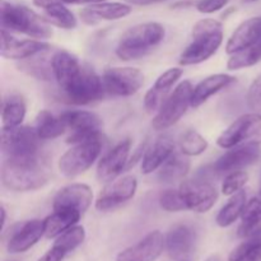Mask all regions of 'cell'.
<instances>
[{"instance_id":"6da1fadb","label":"cell","mask_w":261,"mask_h":261,"mask_svg":"<svg viewBox=\"0 0 261 261\" xmlns=\"http://www.w3.org/2000/svg\"><path fill=\"white\" fill-rule=\"evenodd\" d=\"M51 168L46 158L38 154L7 158L3 165V185L12 191H33L48 182Z\"/></svg>"},{"instance_id":"7a4b0ae2","label":"cell","mask_w":261,"mask_h":261,"mask_svg":"<svg viewBox=\"0 0 261 261\" xmlns=\"http://www.w3.org/2000/svg\"><path fill=\"white\" fill-rule=\"evenodd\" d=\"M193 41L182 51L180 64L184 66L204 63L214 55L223 42V25L219 20L205 18L194 24Z\"/></svg>"},{"instance_id":"3957f363","label":"cell","mask_w":261,"mask_h":261,"mask_svg":"<svg viewBox=\"0 0 261 261\" xmlns=\"http://www.w3.org/2000/svg\"><path fill=\"white\" fill-rule=\"evenodd\" d=\"M165 35V27L158 22L133 25L120 37L116 47L117 58L124 61L143 58L162 43Z\"/></svg>"},{"instance_id":"277c9868","label":"cell","mask_w":261,"mask_h":261,"mask_svg":"<svg viewBox=\"0 0 261 261\" xmlns=\"http://www.w3.org/2000/svg\"><path fill=\"white\" fill-rule=\"evenodd\" d=\"M2 28L9 32L22 33L36 40H45L53 36V30L43 15L37 14L24 5L2 2Z\"/></svg>"},{"instance_id":"5b68a950","label":"cell","mask_w":261,"mask_h":261,"mask_svg":"<svg viewBox=\"0 0 261 261\" xmlns=\"http://www.w3.org/2000/svg\"><path fill=\"white\" fill-rule=\"evenodd\" d=\"M193 84L189 81H184L177 84L172 93L166 98L162 106L157 111L152 120V126L154 130L162 132L173 126L186 114L189 106H191V94Z\"/></svg>"},{"instance_id":"8992f818","label":"cell","mask_w":261,"mask_h":261,"mask_svg":"<svg viewBox=\"0 0 261 261\" xmlns=\"http://www.w3.org/2000/svg\"><path fill=\"white\" fill-rule=\"evenodd\" d=\"M69 103L89 105L99 101L106 93L102 78L89 65L83 64L78 75L61 89Z\"/></svg>"},{"instance_id":"52a82bcc","label":"cell","mask_w":261,"mask_h":261,"mask_svg":"<svg viewBox=\"0 0 261 261\" xmlns=\"http://www.w3.org/2000/svg\"><path fill=\"white\" fill-rule=\"evenodd\" d=\"M66 132H69L66 143L78 144L88 140L102 138V120L98 115L83 110H69L60 115Z\"/></svg>"},{"instance_id":"ba28073f","label":"cell","mask_w":261,"mask_h":261,"mask_svg":"<svg viewBox=\"0 0 261 261\" xmlns=\"http://www.w3.org/2000/svg\"><path fill=\"white\" fill-rule=\"evenodd\" d=\"M102 152V138L74 144L59 161V170L66 177H75L92 167Z\"/></svg>"},{"instance_id":"9c48e42d","label":"cell","mask_w":261,"mask_h":261,"mask_svg":"<svg viewBox=\"0 0 261 261\" xmlns=\"http://www.w3.org/2000/svg\"><path fill=\"white\" fill-rule=\"evenodd\" d=\"M40 137L35 127L14 126L2 129V150L8 158L38 154Z\"/></svg>"},{"instance_id":"30bf717a","label":"cell","mask_w":261,"mask_h":261,"mask_svg":"<svg viewBox=\"0 0 261 261\" xmlns=\"http://www.w3.org/2000/svg\"><path fill=\"white\" fill-rule=\"evenodd\" d=\"M102 82L106 93L115 97H130L144 84V74L137 68L116 66L103 71Z\"/></svg>"},{"instance_id":"8fae6325","label":"cell","mask_w":261,"mask_h":261,"mask_svg":"<svg viewBox=\"0 0 261 261\" xmlns=\"http://www.w3.org/2000/svg\"><path fill=\"white\" fill-rule=\"evenodd\" d=\"M261 157L260 142L246 143L244 145H237L231 148L228 152L218 158L212 165V171L214 175H228L236 171H242L244 168L254 165Z\"/></svg>"},{"instance_id":"7c38bea8","label":"cell","mask_w":261,"mask_h":261,"mask_svg":"<svg viewBox=\"0 0 261 261\" xmlns=\"http://www.w3.org/2000/svg\"><path fill=\"white\" fill-rule=\"evenodd\" d=\"M186 209L195 213H206L218 199L217 189L204 178L184 180L178 188Z\"/></svg>"},{"instance_id":"4fadbf2b","label":"cell","mask_w":261,"mask_h":261,"mask_svg":"<svg viewBox=\"0 0 261 261\" xmlns=\"http://www.w3.org/2000/svg\"><path fill=\"white\" fill-rule=\"evenodd\" d=\"M261 133V114L250 112L234 120L217 139V144L223 149L241 145L245 140L256 138Z\"/></svg>"},{"instance_id":"5bb4252c","label":"cell","mask_w":261,"mask_h":261,"mask_svg":"<svg viewBox=\"0 0 261 261\" xmlns=\"http://www.w3.org/2000/svg\"><path fill=\"white\" fill-rule=\"evenodd\" d=\"M138 189V181L134 176H124L107 184L96 200V209L99 212H110L134 198Z\"/></svg>"},{"instance_id":"9a60e30c","label":"cell","mask_w":261,"mask_h":261,"mask_svg":"<svg viewBox=\"0 0 261 261\" xmlns=\"http://www.w3.org/2000/svg\"><path fill=\"white\" fill-rule=\"evenodd\" d=\"M130 149L132 140L124 139L101 158L97 166V178L99 182L110 184L121 175L129 160Z\"/></svg>"},{"instance_id":"2e32d148","label":"cell","mask_w":261,"mask_h":261,"mask_svg":"<svg viewBox=\"0 0 261 261\" xmlns=\"http://www.w3.org/2000/svg\"><path fill=\"white\" fill-rule=\"evenodd\" d=\"M42 236H45V221L32 219L17 224L12 228V233L8 239V252L20 254L27 251L35 246Z\"/></svg>"},{"instance_id":"e0dca14e","label":"cell","mask_w":261,"mask_h":261,"mask_svg":"<svg viewBox=\"0 0 261 261\" xmlns=\"http://www.w3.org/2000/svg\"><path fill=\"white\" fill-rule=\"evenodd\" d=\"M165 247L163 234L160 231H153L138 244L120 252L116 261H154L160 257Z\"/></svg>"},{"instance_id":"ac0fdd59","label":"cell","mask_w":261,"mask_h":261,"mask_svg":"<svg viewBox=\"0 0 261 261\" xmlns=\"http://www.w3.org/2000/svg\"><path fill=\"white\" fill-rule=\"evenodd\" d=\"M50 48L42 40H17L9 31L2 28V56L13 60H25L28 58L45 53Z\"/></svg>"},{"instance_id":"d6986e66","label":"cell","mask_w":261,"mask_h":261,"mask_svg":"<svg viewBox=\"0 0 261 261\" xmlns=\"http://www.w3.org/2000/svg\"><path fill=\"white\" fill-rule=\"evenodd\" d=\"M93 200L92 189L86 184H71L56 194L53 200V209H73L82 214L91 206Z\"/></svg>"},{"instance_id":"ffe728a7","label":"cell","mask_w":261,"mask_h":261,"mask_svg":"<svg viewBox=\"0 0 261 261\" xmlns=\"http://www.w3.org/2000/svg\"><path fill=\"white\" fill-rule=\"evenodd\" d=\"M133 8L125 3H94L83 8L79 13L83 23L88 25H96L102 20H117L132 13Z\"/></svg>"},{"instance_id":"44dd1931","label":"cell","mask_w":261,"mask_h":261,"mask_svg":"<svg viewBox=\"0 0 261 261\" xmlns=\"http://www.w3.org/2000/svg\"><path fill=\"white\" fill-rule=\"evenodd\" d=\"M184 70L180 68H171L161 74L154 82L149 91L145 93L144 97V107L148 112H155L160 110L163 102L167 98V94L170 93L171 88L177 83L178 79L182 75Z\"/></svg>"},{"instance_id":"7402d4cb","label":"cell","mask_w":261,"mask_h":261,"mask_svg":"<svg viewBox=\"0 0 261 261\" xmlns=\"http://www.w3.org/2000/svg\"><path fill=\"white\" fill-rule=\"evenodd\" d=\"M195 242V233L191 227L186 224H178L170 229L165 237V246L168 256L172 260H185L191 252Z\"/></svg>"},{"instance_id":"603a6c76","label":"cell","mask_w":261,"mask_h":261,"mask_svg":"<svg viewBox=\"0 0 261 261\" xmlns=\"http://www.w3.org/2000/svg\"><path fill=\"white\" fill-rule=\"evenodd\" d=\"M261 38V17H254L242 22L234 30L226 45V53L229 55L246 50Z\"/></svg>"},{"instance_id":"cb8c5ba5","label":"cell","mask_w":261,"mask_h":261,"mask_svg":"<svg viewBox=\"0 0 261 261\" xmlns=\"http://www.w3.org/2000/svg\"><path fill=\"white\" fill-rule=\"evenodd\" d=\"M86 239V231L82 226H74L56 237L53 247L38 261H63L64 257L81 246Z\"/></svg>"},{"instance_id":"d4e9b609","label":"cell","mask_w":261,"mask_h":261,"mask_svg":"<svg viewBox=\"0 0 261 261\" xmlns=\"http://www.w3.org/2000/svg\"><path fill=\"white\" fill-rule=\"evenodd\" d=\"M54 79L58 83L59 88L63 89L78 75L83 68V64L75 55L66 50H59L51 58Z\"/></svg>"},{"instance_id":"484cf974","label":"cell","mask_w":261,"mask_h":261,"mask_svg":"<svg viewBox=\"0 0 261 261\" xmlns=\"http://www.w3.org/2000/svg\"><path fill=\"white\" fill-rule=\"evenodd\" d=\"M233 83H236V78L229 74L221 73L206 76L194 87L193 94H191V107L196 109V107L201 106L212 96L223 91Z\"/></svg>"},{"instance_id":"4316f807","label":"cell","mask_w":261,"mask_h":261,"mask_svg":"<svg viewBox=\"0 0 261 261\" xmlns=\"http://www.w3.org/2000/svg\"><path fill=\"white\" fill-rule=\"evenodd\" d=\"M175 152V144L170 138H160L147 150L142 160V172L149 175L162 167L163 163Z\"/></svg>"},{"instance_id":"83f0119b","label":"cell","mask_w":261,"mask_h":261,"mask_svg":"<svg viewBox=\"0 0 261 261\" xmlns=\"http://www.w3.org/2000/svg\"><path fill=\"white\" fill-rule=\"evenodd\" d=\"M82 213L73 209H58L45 218V236L47 239H55L61 233L75 226L81 219Z\"/></svg>"},{"instance_id":"f1b7e54d","label":"cell","mask_w":261,"mask_h":261,"mask_svg":"<svg viewBox=\"0 0 261 261\" xmlns=\"http://www.w3.org/2000/svg\"><path fill=\"white\" fill-rule=\"evenodd\" d=\"M190 171V160L182 152H173L172 155L166 161L160 168L158 180L163 184H175L184 181Z\"/></svg>"},{"instance_id":"f546056e","label":"cell","mask_w":261,"mask_h":261,"mask_svg":"<svg viewBox=\"0 0 261 261\" xmlns=\"http://www.w3.org/2000/svg\"><path fill=\"white\" fill-rule=\"evenodd\" d=\"M35 129L41 140L55 139L66 132V127L60 116H55L46 110L38 112Z\"/></svg>"},{"instance_id":"4dcf8cb0","label":"cell","mask_w":261,"mask_h":261,"mask_svg":"<svg viewBox=\"0 0 261 261\" xmlns=\"http://www.w3.org/2000/svg\"><path fill=\"white\" fill-rule=\"evenodd\" d=\"M27 112L24 99L18 94H10L3 101L2 120L3 126L14 127L19 126L23 122Z\"/></svg>"},{"instance_id":"1f68e13d","label":"cell","mask_w":261,"mask_h":261,"mask_svg":"<svg viewBox=\"0 0 261 261\" xmlns=\"http://www.w3.org/2000/svg\"><path fill=\"white\" fill-rule=\"evenodd\" d=\"M247 195L244 190L239 191V193L233 194L231 196L226 205L219 211L218 216H217L216 222L219 227H229L233 224L240 217L242 216L245 205H246Z\"/></svg>"},{"instance_id":"d6a6232c","label":"cell","mask_w":261,"mask_h":261,"mask_svg":"<svg viewBox=\"0 0 261 261\" xmlns=\"http://www.w3.org/2000/svg\"><path fill=\"white\" fill-rule=\"evenodd\" d=\"M43 17L50 24L63 28V30H73L78 24L74 13L68 9L65 4H61V3H56V4L45 8Z\"/></svg>"},{"instance_id":"836d02e7","label":"cell","mask_w":261,"mask_h":261,"mask_svg":"<svg viewBox=\"0 0 261 261\" xmlns=\"http://www.w3.org/2000/svg\"><path fill=\"white\" fill-rule=\"evenodd\" d=\"M261 61V38L259 41L250 46L246 50L233 54L227 63V68L229 70H240V69L250 68Z\"/></svg>"},{"instance_id":"e575fe53","label":"cell","mask_w":261,"mask_h":261,"mask_svg":"<svg viewBox=\"0 0 261 261\" xmlns=\"http://www.w3.org/2000/svg\"><path fill=\"white\" fill-rule=\"evenodd\" d=\"M228 261H261V236L250 237L229 254Z\"/></svg>"},{"instance_id":"d590c367","label":"cell","mask_w":261,"mask_h":261,"mask_svg":"<svg viewBox=\"0 0 261 261\" xmlns=\"http://www.w3.org/2000/svg\"><path fill=\"white\" fill-rule=\"evenodd\" d=\"M178 144H180L181 152L188 157L200 155L208 148V142H206L205 138L201 137L195 130H188V132L184 133L178 140Z\"/></svg>"},{"instance_id":"8d00e7d4","label":"cell","mask_w":261,"mask_h":261,"mask_svg":"<svg viewBox=\"0 0 261 261\" xmlns=\"http://www.w3.org/2000/svg\"><path fill=\"white\" fill-rule=\"evenodd\" d=\"M36 56L37 55L25 59L24 63L20 64L19 68L22 69V70L27 71V73L31 74V75L36 76V78L42 79V81H50V79L54 76L51 60L50 63L46 64L45 61L41 60L42 58H36Z\"/></svg>"},{"instance_id":"74e56055","label":"cell","mask_w":261,"mask_h":261,"mask_svg":"<svg viewBox=\"0 0 261 261\" xmlns=\"http://www.w3.org/2000/svg\"><path fill=\"white\" fill-rule=\"evenodd\" d=\"M160 205L166 212H182L188 211L182 198H181L180 190L175 189H167L160 195Z\"/></svg>"},{"instance_id":"f35d334b","label":"cell","mask_w":261,"mask_h":261,"mask_svg":"<svg viewBox=\"0 0 261 261\" xmlns=\"http://www.w3.org/2000/svg\"><path fill=\"white\" fill-rule=\"evenodd\" d=\"M249 181V175L245 171H236L231 172L224 177L223 184H222V193L226 196H232L233 194L239 193L242 190L245 185Z\"/></svg>"},{"instance_id":"ab89813d","label":"cell","mask_w":261,"mask_h":261,"mask_svg":"<svg viewBox=\"0 0 261 261\" xmlns=\"http://www.w3.org/2000/svg\"><path fill=\"white\" fill-rule=\"evenodd\" d=\"M261 216V189L259 193L246 201L241 216V224H249Z\"/></svg>"},{"instance_id":"60d3db41","label":"cell","mask_w":261,"mask_h":261,"mask_svg":"<svg viewBox=\"0 0 261 261\" xmlns=\"http://www.w3.org/2000/svg\"><path fill=\"white\" fill-rule=\"evenodd\" d=\"M246 101L247 106L250 107L252 112L261 114V73L254 79V82L250 86L249 91H247Z\"/></svg>"},{"instance_id":"b9f144b4","label":"cell","mask_w":261,"mask_h":261,"mask_svg":"<svg viewBox=\"0 0 261 261\" xmlns=\"http://www.w3.org/2000/svg\"><path fill=\"white\" fill-rule=\"evenodd\" d=\"M229 0H196L195 8L203 14H212L223 9Z\"/></svg>"},{"instance_id":"7bdbcfd3","label":"cell","mask_w":261,"mask_h":261,"mask_svg":"<svg viewBox=\"0 0 261 261\" xmlns=\"http://www.w3.org/2000/svg\"><path fill=\"white\" fill-rule=\"evenodd\" d=\"M240 237L242 239H250V237L261 236V216L249 224H240L239 231Z\"/></svg>"},{"instance_id":"ee69618b","label":"cell","mask_w":261,"mask_h":261,"mask_svg":"<svg viewBox=\"0 0 261 261\" xmlns=\"http://www.w3.org/2000/svg\"><path fill=\"white\" fill-rule=\"evenodd\" d=\"M33 4L36 7L45 9V8L50 7V5L56 4V3H61V4H94V3L106 2V0H32Z\"/></svg>"},{"instance_id":"f6af8a7d","label":"cell","mask_w":261,"mask_h":261,"mask_svg":"<svg viewBox=\"0 0 261 261\" xmlns=\"http://www.w3.org/2000/svg\"><path fill=\"white\" fill-rule=\"evenodd\" d=\"M163 2V0H129V3H133V4L138 5H147V4H153V3H160Z\"/></svg>"},{"instance_id":"bcb514c9","label":"cell","mask_w":261,"mask_h":261,"mask_svg":"<svg viewBox=\"0 0 261 261\" xmlns=\"http://www.w3.org/2000/svg\"><path fill=\"white\" fill-rule=\"evenodd\" d=\"M5 219H7V212H5L4 205H2V227L5 226Z\"/></svg>"},{"instance_id":"7dc6e473","label":"cell","mask_w":261,"mask_h":261,"mask_svg":"<svg viewBox=\"0 0 261 261\" xmlns=\"http://www.w3.org/2000/svg\"><path fill=\"white\" fill-rule=\"evenodd\" d=\"M205 261H221V259H219L218 256H212L209 257V259H206Z\"/></svg>"},{"instance_id":"c3c4849f","label":"cell","mask_w":261,"mask_h":261,"mask_svg":"<svg viewBox=\"0 0 261 261\" xmlns=\"http://www.w3.org/2000/svg\"><path fill=\"white\" fill-rule=\"evenodd\" d=\"M246 3H252V2H256V0H245Z\"/></svg>"},{"instance_id":"681fc988","label":"cell","mask_w":261,"mask_h":261,"mask_svg":"<svg viewBox=\"0 0 261 261\" xmlns=\"http://www.w3.org/2000/svg\"><path fill=\"white\" fill-rule=\"evenodd\" d=\"M260 189H261V175H260Z\"/></svg>"},{"instance_id":"f907efd6","label":"cell","mask_w":261,"mask_h":261,"mask_svg":"<svg viewBox=\"0 0 261 261\" xmlns=\"http://www.w3.org/2000/svg\"><path fill=\"white\" fill-rule=\"evenodd\" d=\"M8 261H15V260H8Z\"/></svg>"},{"instance_id":"816d5d0a","label":"cell","mask_w":261,"mask_h":261,"mask_svg":"<svg viewBox=\"0 0 261 261\" xmlns=\"http://www.w3.org/2000/svg\"><path fill=\"white\" fill-rule=\"evenodd\" d=\"M180 261H188V260H180Z\"/></svg>"},{"instance_id":"f5cc1de1","label":"cell","mask_w":261,"mask_h":261,"mask_svg":"<svg viewBox=\"0 0 261 261\" xmlns=\"http://www.w3.org/2000/svg\"><path fill=\"white\" fill-rule=\"evenodd\" d=\"M126 2H129V0H126Z\"/></svg>"}]
</instances>
